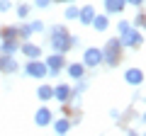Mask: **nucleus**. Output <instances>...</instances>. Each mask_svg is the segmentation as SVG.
Masks as SVG:
<instances>
[{"instance_id":"nucleus-8","label":"nucleus","mask_w":146,"mask_h":136,"mask_svg":"<svg viewBox=\"0 0 146 136\" xmlns=\"http://www.w3.org/2000/svg\"><path fill=\"white\" fill-rule=\"evenodd\" d=\"M20 71V61L15 56H7V53H0V73L3 75H15Z\"/></svg>"},{"instance_id":"nucleus-1","label":"nucleus","mask_w":146,"mask_h":136,"mask_svg":"<svg viewBox=\"0 0 146 136\" xmlns=\"http://www.w3.org/2000/svg\"><path fill=\"white\" fill-rule=\"evenodd\" d=\"M49 46H51V51L68 53L73 49L71 46V32L63 24H51L49 27Z\"/></svg>"},{"instance_id":"nucleus-27","label":"nucleus","mask_w":146,"mask_h":136,"mask_svg":"<svg viewBox=\"0 0 146 136\" xmlns=\"http://www.w3.org/2000/svg\"><path fill=\"white\" fill-rule=\"evenodd\" d=\"M119 117H122V112H119V110H110V119L119 121Z\"/></svg>"},{"instance_id":"nucleus-6","label":"nucleus","mask_w":146,"mask_h":136,"mask_svg":"<svg viewBox=\"0 0 146 136\" xmlns=\"http://www.w3.org/2000/svg\"><path fill=\"white\" fill-rule=\"evenodd\" d=\"M83 66H85V68H98V66H102V49L88 46V49L83 51Z\"/></svg>"},{"instance_id":"nucleus-28","label":"nucleus","mask_w":146,"mask_h":136,"mask_svg":"<svg viewBox=\"0 0 146 136\" xmlns=\"http://www.w3.org/2000/svg\"><path fill=\"white\" fill-rule=\"evenodd\" d=\"M71 46L76 49V46H80V37H76V34H71Z\"/></svg>"},{"instance_id":"nucleus-16","label":"nucleus","mask_w":146,"mask_h":136,"mask_svg":"<svg viewBox=\"0 0 146 136\" xmlns=\"http://www.w3.org/2000/svg\"><path fill=\"white\" fill-rule=\"evenodd\" d=\"M49 126H54V131H56V134H68V131H71V119H68V117H58V119H51V124Z\"/></svg>"},{"instance_id":"nucleus-2","label":"nucleus","mask_w":146,"mask_h":136,"mask_svg":"<svg viewBox=\"0 0 146 136\" xmlns=\"http://www.w3.org/2000/svg\"><path fill=\"white\" fill-rule=\"evenodd\" d=\"M119 61H122V44L117 37H110L102 46V63L107 68H115Z\"/></svg>"},{"instance_id":"nucleus-4","label":"nucleus","mask_w":146,"mask_h":136,"mask_svg":"<svg viewBox=\"0 0 146 136\" xmlns=\"http://www.w3.org/2000/svg\"><path fill=\"white\" fill-rule=\"evenodd\" d=\"M119 44H122V49H139L141 44H144V32L141 29H136V27H129L127 32H122L119 37Z\"/></svg>"},{"instance_id":"nucleus-15","label":"nucleus","mask_w":146,"mask_h":136,"mask_svg":"<svg viewBox=\"0 0 146 136\" xmlns=\"http://www.w3.org/2000/svg\"><path fill=\"white\" fill-rule=\"evenodd\" d=\"M68 97H71V85H66V83L54 85V100H56V102L66 105V100H68Z\"/></svg>"},{"instance_id":"nucleus-18","label":"nucleus","mask_w":146,"mask_h":136,"mask_svg":"<svg viewBox=\"0 0 146 136\" xmlns=\"http://www.w3.org/2000/svg\"><path fill=\"white\" fill-rule=\"evenodd\" d=\"M36 100H42V102H49V100H54V85L49 83H42L39 88H36Z\"/></svg>"},{"instance_id":"nucleus-9","label":"nucleus","mask_w":146,"mask_h":136,"mask_svg":"<svg viewBox=\"0 0 146 136\" xmlns=\"http://www.w3.org/2000/svg\"><path fill=\"white\" fill-rule=\"evenodd\" d=\"M63 71H66L68 73V78L71 80H80V78H85V71H88V68L83 66V61H76V63H66V68H63Z\"/></svg>"},{"instance_id":"nucleus-13","label":"nucleus","mask_w":146,"mask_h":136,"mask_svg":"<svg viewBox=\"0 0 146 136\" xmlns=\"http://www.w3.org/2000/svg\"><path fill=\"white\" fill-rule=\"evenodd\" d=\"M102 5H105V12L112 17V15H122L124 12L127 0H102Z\"/></svg>"},{"instance_id":"nucleus-12","label":"nucleus","mask_w":146,"mask_h":136,"mask_svg":"<svg viewBox=\"0 0 146 136\" xmlns=\"http://www.w3.org/2000/svg\"><path fill=\"white\" fill-rule=\"evenodd\" d=\"M95 5H80L78 7V22L83 27H90V22H93V17H95Z\"/></svg>"},{"instance_id":"nucleus-17","label":"nucleus","mask_w":146,"mask_h":136,"mask_svg":"<svg viewBox=\"0 0 146 136\" xmlns=\"http://www.w3.org/2000/svg\"><path fill=\"white\" fill-rule=\"evenodd\" d=\"M124 80L129 85H141V83H144V71H141V68H127Z\"/></svg>"},{"instance_id":"nucleus-20","label":"nucleus","mask_w":146,"mask_h":136,"mask_svg":"<svg viewBox=\"0 0 146 136\" xmlns=\"http://www.w3.org/2000/svg\"><path fill=\"white\" fill-rule=\"evenodd\" d=\"M63 17H66L68 22L78 20V5H76V3H68V7H66V10H63Z\"/></svg>"},{"instance_id":"nucleus-29","label":"nucleus","mask_w":146,"mask_h":136,"mask_svg":"<svg viewBox=\"0 0 146 136\" xmlns=\"http://www.w3.org/2000/svg\"><path fill=\"white\" fill-rule=\"evenodd\" d=\"M127 5H134V7H141V5H144V0H127Z\"/></svg>"},{"instance_id":"nucleus-10","label":"nucleus","mask_w":146,"mask_h":136,"mask_svg":"<svg viewBox=\"0 0 146 136\" xmlns=\"http://www.w3.org/2000/svg\"><path fill=\"white\" fill-rule=\"evenodd\" d=\"M54 119V112L49 110V107H39V110L34 112V124L39 126V129H44V126H49Z\"/></svg>"},{"instance_id":"nucleus-7","label":"nucleus","mask_w":146,"mask_h":136,"mask_svg":"<svg viewBox=\"0 0 146 136\" xmlns=\"http://www.w3.org/2000/svg\"><path fill=\"white\" fill-rule=\"evenodd\" d=\"M20 53L27 58H42L44 49H42V44H34L32 39H27V42H20Z\"/></svg>"},{"instance_id":"nucleus-3","label":"nucleus","mask_w":146,"mask_h":136,"mask_svg":"<svg viewBox=\"0 0 146 136\" xmlns=\"http://www.w3.org/2000/svg\"><path fill=\"white\" fill-rule=\"evenodd\" d=\"M22 71H25V78H34V80H46L49 78L44 58H27V63H25Z\"/></svg>"},{"instance_id":"nucleus-26","label":"nucleus","mask_w":146,"mask_h":136,"mask_svg":"<svg viewBox=\"0 0 146 136\" xmlns=\"http://www.w3.org/2000/svg\"><path fill=\"white\" fill-rule=\"evenodd\" d=\"M34 7H39V10H46V7H51V0H34Z\"/></svg>"},{"instance_id":"nucleus-14","label":"nucleus","mask_w":146,"mask_h":136,"mask_svg":"<svg viewBox=\"0 0 146 136\" xmlns=\"http://www.w3.org/2000/svg\"><path fill=\"white\" fill-rule=\"evenodd\" d=\"M0 53H7V56L20 53V39H0Z\"/></svg>"},{"instance_id":"nucleus-23","label":"nucleus","mask_w":146,"mask_h":136,"mask_svg":"<svg viewBox=\"0 0 146 136\" xmlns=\"http://www.w3.org/2000/svg\"><path fill=\"white\" fill-rule=\"evenodd\" d=\"M144 24H146V15H144V12H139V15L134 17V22H131V27H136V29H144Z\"/></svg>"},{"instance_id":"nucleus-30","label":"nucleus","mask_w":146,"mask_h":136,"mask_svg":"<svg viewBox=\"0 0 146 136\" xmlns=\"http://www.w3.org/2000/svg\"><path fill=\"white\" fill-rule=\"evenodd\" d=\"M51 3H66L68 5V3H76V0H51Z\"/></svg>"},{"instance_id":"nucleus-24","label":"nucleus","mask_w":146,"mask_h":136,"mask_svg":"<svg viewBox=\"0 0 146 136\" xmlns=\"http://www.w3.org/2000/svg\"><path fill=\"white\" fill-rule=\"evenodd\" d=\"M129 27H131V22H127V20H119V22H117V37H119L122 32H127Z\"/></svg>"},{"instance_id":"nucleus-19","label":"nucleus","mask_w":146,"mask_h":136,"mask_svg":"<svg viewBox=\"0 0 146 136\" xmlns=\"http://www.w3.org/2000/svg\"><path fill=\"white\" fill-rule=\"evenodd\" d=\"M15 12H17V17H20V22H25V20H29V12H32V7L27 5V3H20V5L15 7Z\"/></svg>"},{"instance_id":"nucleus-22","label":"nucleus","mask_w":146,"mask_h":136,"mask_svg":"<svg viewBox=\"0 0 146 136\" xmlns=\"http://www.w3.org/2000/svg\"><path fill=\"white\" fill-rule=\"evenodd\" d=\"M29 27H32V32H34V34H42V32L46 29V24H44L42 20H29Z\"/></svg>"},{"instance_id":"nucleus-25","label":"nucleus","mask_w":146,"mask_h":136,"mask_svg":"<svg viewBox=\"0 0 146 136\" xmlns=\"http://www.w3.org/2000/svg\"><path fill=\"white\" fill-rule=\"evenodd\" d=\"M10 10H12V3H10V0H0V12L5 15V12H10Z\"/></svg>"},{"instance_id":"nucleus-5","label":"nucleus","mask_w":146,"mask_h":136,"mask_svg":"<svg viewBox=\"0 0 146 136\" xmlns=\"http://www.w3.org/2000/svg\"><path fill=\"white\" fill-rule=\"evenodd\" d=\"M44 63H46V71H49V78L58 75L66 68V53H58V51H51L49 56H44Z\"/></svg>"},{"instance_id":"nucleus-21","label":"nucleus","mask_w":146,"mask_h":136,"mask_svg":"<svg viewBox=\"0 0 146 136\" xmlns=\"http://www.w3.org/2000/svg\"><path fill=\"white\" fill-rule=\"evenodd\" d=\"M0 39H17V24L3 27V29H0Z\"/></svg>"},{"instance_id":"nucleus-11","label":"nucleus","mask_w":146,"mask_h":136,"mask_svg":"<svg viewBox=\"0 0 146 136\" xmlns=\"http://www.w3.org/2000/svg\"><path fill=\"white\" fill-rule=\"evenodd\" d=\"M90 27H93L95 32H100V34H102V32H107V29H110V15H107V12H95Z\"/></svg>"}]
</instances>
